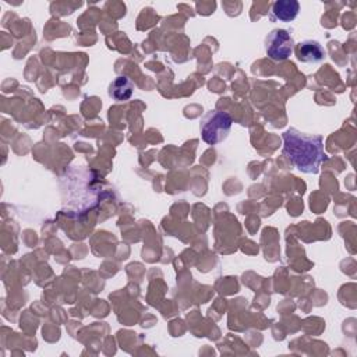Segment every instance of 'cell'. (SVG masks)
<instances>
[{"label":"cell","instance_id":"obj_2","mask_svg":"<svg viewBox=\"0 0 357 357\" xmlns=\"http://www.w3.org/2000/svg\"><path fill=\"white\" fill-rule=\"evenodd\" d=\"M233 124V119L229 113L220 110L208 112L201 120V137L208 145H216L222 142Z\"/></svg>","mask_w":357,"mask_h":357},{"label":"cell","instance_id":"obj_1","mask_svg":"<svg viewBox=\"0 0 357 357\" xmlns=\"http://www.w3.org/2000/svg\"><path fill=\"white\" fill-rule=\"evenodd\" d=\"M283 155L303 173L317 174L326 159L321 135L305 134L296 128L283 132Z\"/></svg>","mask_w":357,"mask_h":357},{"label":"cell","instance_id":"obj_4","mask_svg":"<svg viewBox=\"0 0 357 357\" xmlns=\"http://www.w3.org/2000/svg\"><path fill=\"white\" fill-rule=\"evenodd\" d=\"M296 56L303 63H319L325 59L326 52L324 46L312 39L303 40L294 46Z\"/></svg>","mask_w":357,"mask_h":357},{"label":"cell","instance_id":"obj_3","mask_svg":"<svg viewBox=\"0 0 357 357\" xmlns=\"http://www.w3.org/2000/svg\"><path fill=\"white\" fill-rule=\"evenodd\" d=\"M294 39L286 29H273L265 39V52L273 61H283L294 52Z\"/></svg>","mask_w":357,"mask_h":357},{"label":"cell","instance_id":"obj_6","mask_svg":"<svg viewBox=\"0 0 357 357\" xmlns=\"http://www.w3.org/2000/svg\"><path fill=\"white\" fill-rule=\"evenodd\" d=\"M109 96L114 100H127L134 92V84L127 77H116L109 85Z\"/></svg>","mask_w":357,"mask_h":357},{"label":"cell","instance_id":"obj_5","mask_svg":"<svg viewBox=\"0 0 357 357\" xmlns=\"http://www.w3.org/2000/svg\"><path fill=\"white\" fill-rule=\"evenodd\" d=\"M300 11V3L297 0H279L272 6V14L282 22L293 21Z\"/></svg>","mask_w":357,"mask_h":357}]
</instances>
